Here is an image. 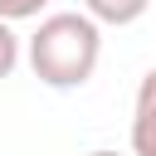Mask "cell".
Listing matches in <instances>:
<instances>
[{
    "label": "cell",
    "instance_id": "cell-5",
    "mask_svg": "<svg viewBox=\"0 0 156 156\" xmlns=\"http://www.w3.org/2000/svg\"><path fill=\"white\" fill-rule=\"evenodd\" d=\"M49 10V0H0V20L20 24V20H39Z\"/></svg>",
    "mask_w": 156,
    "mask_h": 156
},
{
    "label": "cell",
    "instance_id": "cell-4",
    "mask_svg": "<svg viewBox=\"0 0 156 156\" xmlns=\"http://www.w3.org/2000/svg\"><path fill=\"white\" fill-rule=\"evenodd\" d=\"M20 58H24V39L15 34V24H10V20H0V83L20 68Z\"/></svg>",
    "mask_w": 156,
    "mask_h": 156
},
{
    "label": "cell",
    "instance_id": "cell-2",
    "mask_svg": "<svg viewBox=\"0 0 156 156\" xmlns=\"http://www.w3.org/2000/svg\"><path fill=\"white\" fill-rule=\"evenodd\" d=\"M132 156H156V68L141 73L132 102Z\"/></svg>",
    "mask_w": 156,
    "mask_h": 156
},
{
    "label": "cell",
    "instance_id": "cell-6",
    "mask_svg": "<svg viewBox=\"0 0 156 156\" xmlns=\"http://www.w3.org/2000/svg\"><path fill=\"white\" fill-rule=\"evenodd\" d=\"M88 156H122V151H107V146H98V151H88Z\"/></svg>",
    "mask_w": 156,
    "mask_h": 156
},
{
    "label": "cell",
    "instance_id": "cell-1",
    "mask_svg": "<svg viewBox=\"0 0 156 156\" xmlns=\"http://www.w3.org/2000/svg\"><path fill=\"white\" fill-rule=\"evenodd\" d=\"M24 58L34 78L54 93H73L98 73L102 58V24L88 10H54L39 20V29L24 39Z\"/></svg>",
    "mask_w": 156,
    "mask_h": 156
},
{
    "label": "cell",
    "instance_id": "cell-3",
    "mask_svg": "<svg viewBox=\"0 0 156 156\" xmlns=\"http://www.w3.org/2000/svg\"><path fill=\"white\" fill-rule=\"evenodd\" d=\"M83 10H88L98 24L122 29V24H136V20L151 10V0H83Z\"/></svg>",
    "mask_w": 156,
    "mask_h": 156
}]
</instances>
